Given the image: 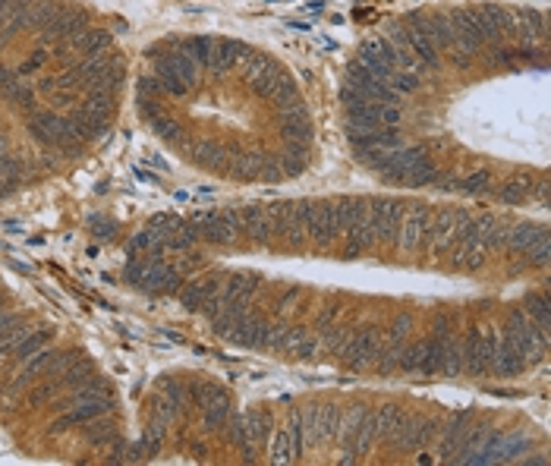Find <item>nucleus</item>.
Wrapping results in <instances>:
<instances>
[{"label":"nucleus","mask_w":551,"mask_h":466,"mask_svg":"<svg viewBox=\"0 0 551 466\" xmlns=\"http://www.w3.org/2000/svg\"><path fill=\"white\" fill-rule=\"evenodd\" d=\"M498 177L489 171V167H473V171L460 173V177L454 180V192H460V196H482V199H489L491 189H495Z\"/></svg>","instance_id":"1"},{"label":"nucleus","mask_w":551,"mask_h":466,"mask_svg":"<svg viewBox=\"0 0 551 466\" xmlns=\"http://www.w3.org/2000/svg\"><path fill=\"white\" fill-rule=\"evenodd\" d=\"M265 445H268V454H271L274 463H290V460H296V447H293L290 429H274Z\"/></svg>","instance_id":"3"},{"label":"nucleus","mask_w":551,"mask_h":466,"mask_svg":"<svg viewBox=\"0 0 551 466\" xmlns=\"http://www.w3.org/2000/svg\"><path fill=\"white\" fill-rule=\"evenodd\" d=\"M230 416H233V404H230V397L214 400V404L202 406V425L208 429V432H214V429H224L227 419H230Z\"/></svg>","instance_id":"4"},{"label":"nucleus","mask_w":551,"mask_h":466,"mask_svg":"<svg viewBox=\"0 0 551 466\" xmlns=\"http://www.w3.org/2000/svg\"><path fill=\"white\" fill-rule=\"evenodd\" d=\"M529 196H532V180H526V177L501 180V177H498V183H495V189H491L489 199L504 202V205H520V202H526Z\"/></svg>","instance_id":"2"},{"label":"nucleus","mask_w":551,"mask_h":466,"mask_svg":"<svg viewBox=\"0 0 551 466\" xmlns=\"http://www.w3.org/2000/svg\"><path fill=\"white\" fill-rule=\"evenodd\" d=\"M375 116H378V126H397L403 120L400 104H375Z\"/></svg>","instance_id":"6"},{"label":"nucleus","mask_w":551,"mask_h":466,"mask_svg":"<svg viewBox=\"0 0 551 466\" xmlns=\"http://www.w3.org/2000/svg\"><path fill=\"white\" fill-rule=\"evenodd\" d=\"M388 85L397 92V95H416V92L422 89V76L416 73H403V69H394V73L388 76Z\"/></svg>","instance_id":"5"}]
</instances>
